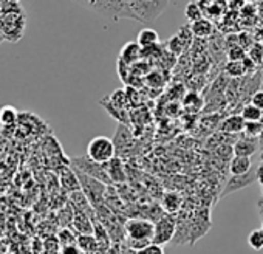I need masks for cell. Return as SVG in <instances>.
I'll use <instances>...</instances> for the list:
<instances>
[{
    "instance_id": "obj_1",
    "label": "cell",
    "mask_w": 263,
    "mask_h": 254,
    "mask_svg": "<svg viewBox=\"0 0 263 254\" xmlns=\"http://www.w3.org/2000/svg\"><path fill=\"white\" fill-rule=\"evenodd\" d=\"M2 14H0V34L4 41L19 42L24 38L27 14L19 2L14 0H2L0 2Z\"/></svg>"
},
{
    "instance_id": "obj_2",
    "label": "cell",
    "mask_w": 263,
    "mask_h": 254,
    "mask_svg": "<svg viewBox=\"0 0 263 254\" xmlns=\"http://www.w3.org/2000/svg\"><path fill=\"white\" fill-rule=\"evenodd\" d=\"M125 239L124 243L132 246L134 249H140L154 242L155 234V222L147 217H132L124 223Z\"/></svg>"
},
{
    "instance_id": "obj_3",
    "label": "cell",
    "mask_w": 263,
    "mask_h": 254,
    "mask_svg": "<svg viewBox=\"0 0 263 254\" xmlns=\"http://www.w3.org/2000/svg\"><path fill=\"white\" fill-rule=\"evenodd\" d=\"M169 0H130V11L134 21L151 24L167 8Z\"/></svg>"
},
{
    "instance_id": "obj_4",
    "label": "cell",
    "mask_w": 263,
    "mask_h": 254,
    "mask_svg": "<svg viewBox=\"0 0 263 254\" xmlns=\"http://www.w3.org/2000/svg\"><path fill=\"white\" fill-rule=\"evenodd\" d=\"M90 10L110 21H121V19L134 21V16H132L130 11V0H95V4Z\"/></svg>"
},
{
    "instance_id": "obj_5",
    "label": "cell",
    "mask_w": 263,
    "mask_h": 254,
    "mask_svg": "<svg viewBox=\"0 0 263 254\" xmlns=\"http://www.w3.org/2000/svg\"><path fill=\"white\" fill-rule=\"evenodd\" d=\"M78 177H79V182H81V189L82 192L87 195V198L90 200L91 206L93 208H98L101 205H104L105 202V194H107V188L108 185L98 180V178H93L78 169H74Z\"/></svg>"
},
{
    "instance_id": "obj_6",
    "label": "cell",
    "mask_w": 263,
    "mask_h": 254,
    "mask_svg": "<svg viewBox=\"0 0 263 254\" xmlns=\"http://www.w3.org/2000/svg\"><path fill=\"white\" fill-rule=\"evenodd\" d=\"M87 155L98 163H107L116 157V146L107 137H95L87 146Z\"/></svg>"
},
{
    "instance_id": "obj_7",
    "label": "cell",
    "mask_w": 263,
    "mask_h": 254,
    "mask_svg": "<svg viewBox=\"0 0 263 254\" xmlns=\"http://www.w3.org/2000/svg\"><path fill=\"white\" fill-rule=\"evenodd\" d=\"M70 166L73 169H78L93 178H98L107 185H111L110 182V177L107 174V169H105V163H98V161H93L88 155H84V157H76V158H71L70 160Z\"/></svg>"
},
{
    "instance_id": "obj_8",
    "label": "cell",
    "mask_w": 263,
    "mask_h": 254,
    "mask_svg": "<svg viewBox=\"0 0 263 254\" xmlns=\"http://www.w3.org/2000/svg\"><path fill=\"white\" fill-rule=\"evenodd\" d=\"M177 231V215L164 212L158 220H155V234H154V243L158 245H167L174 240Z\"/></svg>"
},
{
    "instance_id": "obj_9",
    "label": "cell",
    "mask_w": 263,
    "mask_h": 254,
    "mask_svg": "<svg viewBox=\"0 0 263 254\" xmlns=\"http://www.w3.org/2000/svg\"><path fill=\"white\" fill-rule=\"evenodd\" d=\"M254 182H257V171H252V169L246 174H241V175H231V178L226 182L220 197H228L229 194L241 191L246 186L252 185Z\"/></svg>"
},
{
    "instance_id": "obj_10",
    "label": "cell",
    "mask_w": 263,
    "mask_h": 254,
    "mask_svg": "<svg viewBox=\"0 0 263 254\" xmlns=\"http://www.w3.org/2000/svg\"><path fill=\"white\" fill-rule=\"evenodd\" d=\"M232 148H234V155L252 157L260 148V138H252V137H248L243 134V137L238 138Z\"/></svg>"
},
{
    "instance_id": "obj_11",
    "label": "cell",
    "mask_w": 263,
    "mask_h": 254,
    "mask_svg": "<svg viewBox=\"0 0 263 254\" xmlns=\"http://www.w3.org/2000/svg\"><path fill=\"white\" fill-rule=\"evenodd\" d=\"M105 169H107V174H108V177H110L111 185H113V183H116V185L125 183V180H127L125 165H124V161H122L118 155L113 157L110 161L105 163Z\"/></svg>"
},
{
    "instance_id": "obj_12",
    "label": "cell",
    "mask_w": 263,
    "mask_h": 254,
    "mask_svg": "<svg viewBox=\"0 0 263 254\" xmlns=\"http://www.w3.org/2000/svg\"><path fill=\"white\" fill-rule=\"evenodd\" d=\"M245 124H246V121H245V118L241 116V113H240V115L234 113V115H229L228 118H224V119L220 122V132H223V134H231V135H234V134H243V131H245Z\"/></svg>"
},
{
    "instance_id": "obj_13",
    "label": "cell",
    "mask_w": 263,
    "mask_h": 254,
    "mask_svg": "<svg viewBox=\"0 0 263 254\" xmlns=\"http://www.w3.org/2000/svg\"><path fill=\"white\" fill-rule=\"evenodd\" d=\"M96 215H90L87 212L82 211H74V217H73V231L79 234H93V219Z\"/></svg>"
},
{
    "instance_id": "obj_14",
    "label": "cell",
    "mask_w": 263,
    "mask_h": 254,
    "mask_svg": "<svg viewBox=\"0 0 263 254\" xmlns=\"http://www.w3.org/2000/svg\"><path fill=\"white\" fill-rule=\"evenodd\" d=\"M59 182H61L62 189L67 191L68 194H71V192H74V191H81L79 177H78L76 171H74L71 166L61 171V174H59Z\"/></svg>"
},
{
    "instance_id": "obj_15",
    "label": "cell",
    "mask_w": 263,
    "mask_h": 254,
    "mask_svg": "<svg viewBox=\"0 0 263 254\" xmlns=\"http://www.w3.org/2000/svg\"><path fill=\"white\" fill-rule=\"evenodd\" d=\"M143 56V47L135 41V42H128L122 47L119 61L127 64V65H134L140 58Z\"/></svg>"
},
{
    "instance_id": "obj_16",
    "label": "cell",
    "mask_w": 263,
    "mask_h": 254,
    "mask_svg": "<svg viewBox=\"0 0 263 254\" xmlns=\"http://www.w3.org/2000/svg\"><path fill=\"white\" fill-rule=\"evenodd\" d=\"M183 198L177 192H166L161 197V208L167 214H177L181 211Z\"/></svg>"
},
{
    "instance_id": "obj_17",
    "label": "cell",
    "mask_w": 263,
    "mask_h": 254,
    "mask_svg": "<svg viewBox=\"0 0 263 254\" xmlns=\"http://www.w3.org/2000/svg\"><path fill=\"white\" fill-rule=\"evenodd\" d=\"M252 169V163H251V157H240V155H234L229 161V172L231 175H241L246 174Z\"/></svg>"
},
{
    "instance_id": "obj_18",
    "label": "cell",
    "mask_w": 263,
    "mask_h": 254,
    "mask_svg": "<svg viewBox=\"0 0 263 254\" xmlns=\"http://www.w3.org/2000/svg\"><path fill=\"white\" fill-rule=\"evenodd\" d=\"M191 28H192V33L197 39H208L212 36L214 33V25L209 19L206 17H201L200 21H195L191 24Z\"/></svg>"
},
{
    "instance_id": "obj_19",
    "label": "cell",
    "mask_w": 263,
    "mask_h": 254,
    "mask_svg": "<svg viewBox=\"0 0 263 254\" xmlns=\"http://www.w3.org/2000/svg\"><path fill=\"white\" fill-rule=\"evenodd\" d=\"M21 115L17 112V108L14 105H2L0 107V124H2L4 127H8V125H13L19 121Z\"/></svg>"
},
{
    "instance_id": "obj_20",
    "label": "cell",
    "mask_w": 263,
    "mask_h": 254,
    "mask_svg": "<svg viewBox=\"0 0 263 254\" xmlns=\"http://www.w3.org/2000/svg\"><path fill=\"white\" fill-rule=\"evenodd\" d=\"M158 41H160V36H158V33H157L154 28H143V30L138 33V38H137V42H138L143 48L157 45Z\"/></svg>"
},
{
    "instance_id": "obj_21",
    "label": "cell",
    "mask_w": 263,
    "mask_h": 254,
    "mask_svg": "<svg viewBox=\"0 0 263 254\" xmlns=\"http://www.w3.org/2000/svg\"><path fill=\"white\" fill-rule=\"evenodd\" d=\"M76 245L84 251V252H93L99 248V243L93 234H79Z\"/></svg>"
},
{
    "instance_id": "obj_22",
    "label": "cell",
    "mask_w": 263,
    "mask_h": 254,
    "mask_svg": "<svg viewBox=\"0 0 263 254\" xmlns=\"http://www.w3.org/2000/svg\"><path fill=\"white\" fill-rule=\"evenodd\" d=\"M224 73L229 78H235V79L246 76V70H245V65L241 61H228L224 65Z\"/></svg>"
},
{
    "instance_id": "obj_23",
    "label": "cell",
    "mask_w": 263,
    "mask_h": 254,
    "mask_svg": "<svg viewBox=\"0 0 263 254\" xmlns=\"http://www.w3.org/2000/svg\"><path fill=\"white\" fill-rule=\"evenodd\" d=\"M184 16H186V19L192 24V22H195V21H200L203 16H204V11H203V7L197 2H191V4H187V7H186V10H184Z\"/></svg>"
},
{
    "instance_id": "obj_24",
    "label": "cell",
    "mask_w": 263,
    "mask_h": 254,
    "mask_svg": "<svg viewBox=\"0 0 263 254\" xmlns=\"http://www.w3.org/2000/svg\"><path fill=\"white\" fill-rule=\"evenodd\" d=\"M241 116L245 118V121H260L263 116V110L258 108L257 105H254L252 102L245 104L241 108Z\"/></svg>"
},
{
    "instance_id": "obj_25",
    "label": "cell",
    "mask_w": 263,
    "mask_h": 254,
    "mask_svg": "<svg viewBox=\"0 0 263 254\" xmlns=\"http://www.w3.org/2000/svg\"><path fill=\"white\" fill-rule=\"evenodd\" d=\"M245 135L252 137V138H261L263 137V122L260 121H246L245 124Z\"/></svg>"
},
{
    "instance_id": "obj_26",
    "label": "cell",
    "mask_w": 263,
    "mask_h": 254,
    "mask_svg": "<svg viewBox=\"0 0 263 254\" xmlns=\"http://www.w3.org/2000/svg\"><path fill=\"white\" fill-rule=\"evenodd\" d=\"M248 56L260 67H263V44L255 41L249 48H248Z\"/></svg>"
},
{
    "instance_id": "obj_27",
    "label": "cell",
    "mask_w": 263,
    "mask_h": 254,
    "mask_svg": "<svg viewBox=\"0 0 263 254\" xmlns=\"http://www.w3.org/2000/svg\"><path fill=\"white\" fill-rule=\"evenodd\" d=\"M248 245L252 249H255V251H261L263 249V228L254 229L248 235Z\"/></svg>"
},
{
    "instance_id": "obj_28",
    "label": "cell",
    "mask_w": 263,
    "mask_h": 254,
    "mask_svg": "<svg viewBox=\"0 0 263 254\" xmlns=\"http://www.w3.org/2000/svg\"><path fill=\"white\" fill-rule=\"evenodd\" d=\"M226 56H228L229 61H243L248 56V51L243 47H240L238 44H235V45H232V47L228 48Z\"/></svg>"
},
{
    "instance_id": "obj_29",
    "label": "cell",
    "mask_w": 263,
    "mask_h": 254,
    "mask_svg": "<svg viewBox=\"0 0 263 254\" xmlns=\"http://www.w3.org/2000/svg\"><path fill=\"white\" fill-rule=\"evenodd\" d=\"M78 242V235L74 234V231L70 229H62L59 234V243L62 246H70V245H76Z\"/></svg>"
},
{
    "instance_id": "obj_30",
    "label": "cell",
    "mask_w": 263,
    "mask_h": 254,
    "mask_svg": "<svg viewBox=\"0 0 263 254\" xmlns=\"http://www.w3.org/2000/svg\"><path fill=\"white\" fill-rule=\"evenodd\" d=\"M137 254H164V246L152 242V243L137 249Z\"/></svg>"
},
{
    "instance_id": "obj_31",
    "label": "cell",
    "mask_w": 263,
    "mask_h": 254,
    "mask_svg": "<svg viewBox=\"0 0 263 254\" xmlns=\"http://www.w3.org/2000/svg\"><path fill=\"white\" fill-rule=\"evenodd\" d=\"M184 105H186V108H191L192 105H195V108L198 110L201 107V98L195 92H191L184 98Z\"/></svg>"
},
{
    "instance_id": "obj_32",
    "label": "cell",
    "mask_w": 263,
    "mask_h": 254,
    "mask_svg": "<svg viewBox=\"0 0 263 254\" xmlns=\"http://www.w3.org/2000/svg\"><path fill=\"white\" fill-rule=\"evenodd\" d=\"M246 4V0H228V8L234 13H240Z\"/></svg>"
},
{
    "instance_id": "obj_33",
    "label": "cell",
    "mask_w": 263,
    "mask_h": 254,
    "mask_svg": "<svg viewBox=\"0 0 263 254\" xmlns=\"http://www.w3.org/2000/svg\"><path fill=\"white\" fill-rule=\"evenodd\" d=\"M251 102L263 110V90H255L251 96Z\"/></svg>"
},
{
    "instance_id": "obj_34",
    "label": "cell",
    "mask_w": 263,
    "mask_h": 254,
    "mask_svg": "<svg viewBox=\"0 0 263 254\" xmlns=\"http://www.w3.org/2000/svg\"><path fill=\"white\" fill-rule=\"evenodd\" d=\"M257 182L261 186V194H263V161L260 163V166L257 168Z\"/></svg>"
},
{
    "instance_id": "obj_35",
    "label": "cell",
    "mask_w": 263,
    "mask_h": 254,
    "mask_svg": "<svg viewBox=\"0 0 263 254\" xmlns=\"http://www.w3.org/2000/svg\"><path fill=\"white\" fill-rule=\"evenodd\" d=\"M73 2H76V4H79V5H84V7H87V8H91L93 4H95V0H73Z\"/></svg>"
},
{
    "instance_id": "obj_36",
    "label": "cell",
    "mask_w": 263,
    "mask_h": 254,
    "mask_svg": "<svg viewBox=\"0 0 263 254\" xmlns=\"http://www.w3.org/2000/svg\"><path fill=\"white\" fill-rule=\"evenodd\" d=\"M257 209H258V215H260V219L263 222V194H261V197L257 202Z\"/></svg>"
},
{
    "instance_id": "obj_37",
    "label": "cell",
    "mask_w": 263,
    "mask_h": 254,
    "mask_svg": "<svg viewBox=\"0 0 263 254\" xmlns=\"http://www.w3.org/2000/svg\"><path fill=\"white\" fill-rule=\"evenodd\" d=\"M197 2L203 7V8H206V7H211V5H214L215 2H218V0H197Z\"/></svg>"
},
{
    "instance_id": "obj_38",
    "label": "cell",
    "mask_w": 263,
    "mask_h": 254,
    "mask_svg": "<svg viewBox=\"0 0 263 254\" xmlns=\"http://www.w3.org/2000/svg\"><path fill=\"white\" fill-rule=\"evenodd\" d=\"M122 254H137V249H134L132 246H128L127 243H124V248H122Z\"/></svg>"
},
{
    "instance_id": "obj_39",
    "label": "cell",
    "mask_w": 263,
    "mask_h": 254,
    "mask_svg": "<svg viewBox=\"0 0 263 254\" xmlns=\"http://www.w3.org/2000/svg\"><path fill=\"white\" fill-rule=\"evenodd\" d=\"M251 4H255V5H263V0H251Z\"/></svg>"
},
{
    "instance_id": "obj_40",
    "label": "cell",
    "mask_w": 263,
    "mask_h": 254,
    "mask_svg": "<svg viewBox=\"0 0 263 254\" xmlns=\"http://www.w3.org/2000/svg\"><path fill=\"white\" fill-rule=\"evenodd\" d=\"M4 41V38H2V34H0V42H2Z\"/></svg>"
},
{
    "instance_id": "obj_41",
    "label": "cell",
    "mask_w": 263,
    "mask_h": 254,
    "mask_svg": "<svg viewBox=\"0 0 263 254\" xmlns=\"http://www.w3.org/2000/svg\"><path fill=\"white\" fill-rule=\"evenodd\" d=\"M0 14H2V8H0Z\"/></svg>"
},
{
    "instance_id": "obj_42",
    "label": "cell",
    "mask_w": 263,
    "mask_h": 254,
    "mask_svg": "<svg viewBox=\"0 0 263 254\" xmlns=\"http://www.w3.org/2000/svg\"><path fill=\"white\" fill-rule=\"evenodd\" d=\"M261 122H263V116H261Z\"/></svg>"
},
{
    "instance_id": "obj_43",
    "label": "cell",
    "mask_w": 263,
    "mask_h": 254,
    "mask_svg": "<svg viewBox=\"0 0 263 254\" xmlns=\"http://www.w3.org/2000/svg\"><path fill=\"white\" fill-rule=\"evenodd\" d=\"M14 2H19V0H14Z\"/></svg>"
}]
</instances>
